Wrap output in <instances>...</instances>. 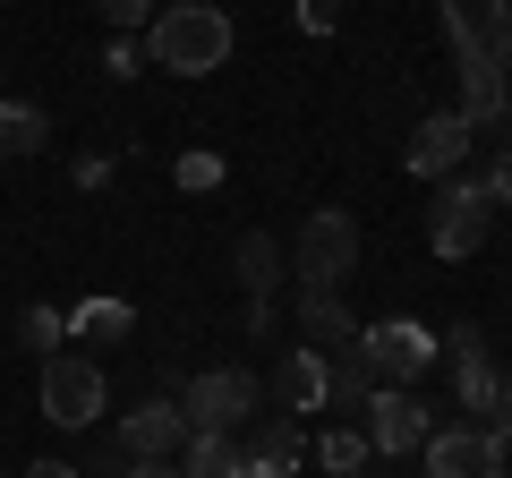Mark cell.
I'll return each mask as SVG.
<instances>
[{"instance_id":"1","label":"cell","mask_w":512,"mask_h":478,"mask_svg":"<svg viewBox=\"0 0 512 478\" xmlns=\"http://www.w3.org/2000/svg\"><path fill=\"white\" fill-rule=\"evenodd\" d=\"M231 43H239V26L222 0H163L146 26V60L163 77H214L231 60Z\"/></svg>"},{"instance_id":"2","label":"cell","mask_w":512,"mask_h":478,"mask_svg":"<svg viewBox=\"0 0 512 478\" xmlns=\"http://www.w3.org/2000/svg\"><path fill=\"white\" fill-rule=\"evenodd\" d=\"M291 274H299V291H342V274H359V214L316 205L291 239Z\"/></svg>"},{"instance_id":"3","label":"cell","mask_w":512,"mask_h":478,"mask_svg":"<svg viewBox=\"0 0 512 478\" xmlns=\"http://www.w3.org/2000/svg\"><path fill=\"white\" fill-rule=\"evenodd\" d=\"M487 231H495V197L470 180V171H453V180L436 188V205H427V248H436L444 265H461V257L487 248Z\"/></svg>"},{"instance_id":"4","label":"cell","mask_w":512,"mask_h":478,"mask_svg":"<svg viewBox=\"0 0 512 478\" xmlns=\"http://www.w3.org/2000/svg\"><path fill=\"white\" fill-rule=\"evenodd\" d=\"M256 402H265V385H256L248 368H205L180 385V419L188 436H239V427L256 419Z\"/></svg>"},{"instance_id":"5","label":"cell","mask_w":512,"mask_h":478,"mask_svg":"<svg viewBox=\"0 0 512 478\" xmlns=\"http://www.w3.org/2000/svg\"><path fill=\"white\" fill-rule=\"evenodd\" d=\"M111 410V385H103V368H94L86 350H52V359H43V419L52 427H94Z\"/></svg>"},{"instance_id":"6","label":"cell","mask_w":512,"mask_h":478,"mask_svg":"<svg viewBox=\"0 0 512 478\" xmlns=\"http://www.w3.org/2000/svg\"><path fill=\"white\" fill-rule=\"evenodd\" d=\"M359 359L376 368V385H419L436 368V333L419 316H384V325H359Z\"/></svg>"},{"instance_id":"7","label":"cell","mask_w":512,"mask_h":478,"mask_svg":"<svg viewBox=\"0 0 512 478\" xmlns=\"http://www.w3.org/2000/svg\"><path fill=\"white\" fill-rule=\"evenodd\" d=\"M504 461H512V453H504L478 419L427 427V478H504Z\"/></svg>"},{"instance_id":"8","label":"cell","mask_w":512,"mask_h":478,"mask_svg":"<svg viewBox=\"0 0 512 478\" xmlns=\"http://www.w3.org/2000/svg\"><path fill=\"white\" fill-rule=\"evenodd\" d=\"M470 146H478V129H470V120H461V111H427L419 129H410L402 163L419 171V180H453V171L470 163Z\"/></svg>"},{"instance_id":"9","label":"cell","mask_w":512,"mask_h":478,"mask_svg":"<svg viewBox=\"0 0 512 478\" xmlns=\"http://www.w3.org/2000/svg\"><path fill=\"white\" fill-rule=\"evenodd\" d=\"M367 444H376V453H419L427 444V402L410 385L367 393Z\"/></svg>"},{"instance_id":"10","label":"cell","mask_w":512,"mask_h":478,"mask_svg":"<svg viewBox=\"0 0 512 478\" xmlns=\"http://www.w3.org/2000/svg\"><path fill=\"white\" fill-rule=\"evenodd\" d=\"M436 350L453 359V393H461V410H470V419H487L495 385H504V376H495V359H487V333H478V325H453Z\"/></svg>"},{"instance_id":"11","label":"cell","mask_w":512,"mask_h":478,"mask_svg":"<svg viewBox=\"0 0 512 478\" xmlns=\"http://www.w3.org/2000/svg\"><path fill=\"white\" fill-rule=\"evenodd\" d=\"M248 453V478H299V461H308V436H299L291 410H256V436L239 444Z\"/></svg>"},{"instance_id":"12","label":"cell","mask_w":512,"mask_h":478,"mask_svg":"<svg viewBox=\"0 0 512 478\" xmlns=\"http://www.w3.org/2000/svg\"><path fill=\"white\" fill-rule=\"evenodd\" d=\"M180 444H188L180 402H137V410L120 419V453H128V461H180Z\"/></svg>"},{"instance_id":"13","label":"cell","mask_w":512,"mask_h":478,"mask_svg":"<svg viewBox=\"0 0 512 478\" xmlns=\"http://www.w3.org/2000/svg\"><path fill=\"white\" fill-rule=\"evenodd\" d=\"M444 35H453V52H495V60H512V18L495 9V0H444Z\"/></svg>"},{"instance_id":"14","label":"cell","mask_w":512,"mask_h":478,"mask_svg":"<svg viewBox=\"0 0 512 478\" xmlns=\"http://www.w3.org/2000/svg\"><path fill=\"white\" fill-rule=\"evenodd\" d=\"M299 342H308V350L359 342V316L342 308V291H299Z\"/></svg>"},{"instance_id":"15","label":"cell","mask_w":512,"mask_h":478,"mask_svg":"<svg viewBox=\"0 0 512 478\" xmlns=\"http://www.w3.org/2000/svg\"><path fill=\"white\" fill-rule=\"evenodd\" d=\"M128 333H137V308L128 299H77L69 308V342H86V359L111 350V342H128Z\"/></svg>"},{"instance_id":"16","label":"cell","mask_w":512,"mask_h":478,"mask_svg":"<svg viewBox=\"0 0 512 478\" xmlns=\"http://www.w3.org/2000/svg\"><path fill=\"white\" fill-rule=\"evenodd\" d=\"M231 282H239L248 299H274V291H282V239H274V231H248V239L231 248Z\"/></svg>"},{"instance_id":"17","label":"cell","mask_w":512,"mask_h":478,"mask_svg":"<svg viewBox=\"0 0 512 478\" xmlns=\"http://www.w3.org/2000/svg\"><path fill=\"white\" fill-rule=\"evenodd\" d=\"M43 146H52V111H43V103H18V94H0V154L35 163Z\"/></svg>"},{"instance_id":"18","label":"cell","mask_w":512,"mask_h":478,"mask_svg":"<svg viewBox=\"0 0 512 478\" xmlns=\"http://www.w3.org/2000/svg\"><path fill=\"white\" fill-rule=\"evenodd\" d=\"M367 393H376V368L359 359V342L325 350V410H367Z\"/></svg>"},{"instance_id":"19","label":"cell","mask_w":512,"mask_h":478,"mask_svg":"<svg viewBox=\"0 0 512 478\" xmlns=\"http://www.w3.org/2000/svg\"><path fill=\"white\" fill-rule=\"evenodd\" d=\"M274 393H282V410H325V350H291V359H282L274 368Z\"/></svg>"},{"instance_id":"20","label":"cell","mask_w":512,"mask_h":478,"mask_svg":"<svg viewBox=\"0 0 512 478\" xmlns=\"http://www.w3.org/2000/svg\"><path fill=\"white\" fill-rule=\"evenodd\" d=\"M180 478H248V453H239V436H188Z\"/></svg>"},{"instance_id":"21","label":"cell","mask_w":512,"mask_h":478,"mask_svg":"<svg viewBox=\"0 0 512 478\" xmlns=\"http://www.w3.org/2000/svg\"><path fill=\"white\" fill-rule=\"evenodd\" d=\"M316 461H325L333 478H359V470H376V444H367V427H333V436L316 444Z\"/></svg>"},{"instance_id":"22","label":"cell","mask_w":512,"mask_h":478,"mask_svg":"<svg viewBox=\"0 0 512 478\" xmlns=\"http://www.w3.org/2000/svg\"><path fill=\"white\" fill-rule=\"evenodd\" d=\"M18 342L35 350V359H52V350L69 342V308H26L18 316Z\"/></svg>"},{"instance_id":"23","label":"cell","mask_w":512,"mask_h":478,"mask_svg":"<svg viewBox=\"0 0 512 478\" xmlns=\"http://www.w3.org/2000/svg\"><path fill=\"white\" fill-rule=\"evenodd\" d=\"M94 18H103L111 35H146V26H154V0H94Z\"/></svg>"},{"instance_id":"24","label":"cell","mask_w":512,"mask_h":478,"mask_svg":"<svg viewBox=\"0 0 512 478\" xmlns=\"http://www.w3.org/2000/svg\"><path fill=\"white\" fill-rule=\"evenodd\" d=\"M137 69H146V43H137V35H111L103 43V77H111V86H128Z\"/></svg>"},{"instance_id":"25","label":"cell","mask_w":512,"mask_h":478,"mask_svg":"<svg viewBox=\"0 0 512 478\" xmlns=\"http://www.w3.org/2000/svg\"><path fill=\"white\" fill-rule=\"evenodd\" d=\"M180 188H188V197L222 188V154H180Z\"/></svg>"},{"instance_id":"26","label":"cell","mask_w":512,"mask_h":478,"mask_svg":"<svg viewBox=\"0 0 512 478\" xmlns=\"http://www.w3.org/2000/svg\"><path fill=\"white\" fill-rule=\"evenodd\" d=\"M478 427H487V436H495V444L512 453V376L495 385V402H487V419H478Z\"/></svg>"},{"instance_id":"27","label":"cell","mask_w":512,"mask_h":478,"mask_svg":"<svg viewBox=\"0 0 512 478\" xmlns=\"http://www.w3.org/2000/svg\"><path fill=\"white\" fill-rule=\"evenodd\" d=\"M478 188H487V197H495V205H512V146H504V154H495V163H487V171H478Z\"/></svg>"},{"instance_id":"28","label":"cell","mask_w":512,"mask_h":478,"mask_svg":"<svg viewBox=\"0 0 512 478\" xmlns=\"http://www.w3.org/2000/svg\"><path fill=\"white\" fill-rule=\"evenodd\" d=\"M299 26H308V35H333V26H342V0H299Z\"/></svg>"},{"instance_id":"29","label":"cell","mask_w":512,"mask_h":478,"mask_svg":"<svg viewBox=\"0 0 512 478\" xmlns=\"http://www.w3.org/2000/svg\"><path fill=\"white\" fill-rule=\"evenodd\" d=\"M77 478H128V453H120V444H103V453H94Z\"/></svg>"},{"instance_id":"30","label":"cell","mask_w":512,"mask_h":478,"mask_svg":"<svg viewBox=\"0 0 512 478\" xmlns=\"http://www.w3.org/2000/svg\"><path fill=\"white\" fill-rule=\"evenodd\" d=\"M18 478H77V461H26Z\"/></svg>"},{"instance_id":"31","label":"cell","mask_w":512,"mask_h":478,"mask_svg":"<svg viewBox=\"0 0 512 478\" xmlns=\"http://www.w3.org/2000/svg\"><path fill=\"white\" fill-rule=\"evenodd\" d=\"M128 478H180V461H128Z\"/></svg>"},{"instance_id":"32","label":"cell","mask_w":512,"mask_h":478,"mask_svg":"<svg viewBox=\"0 0 512 478\" xmlns=\"http://www.w3.org/2000/svg\"><path fill=\"white\" fill-rule=\"evenodd\" d=\"M359 478H384V470H359Z\"/></svg>"}]
</instances>
